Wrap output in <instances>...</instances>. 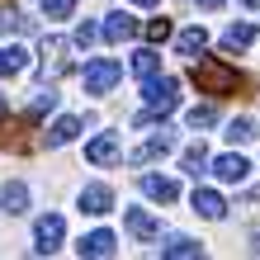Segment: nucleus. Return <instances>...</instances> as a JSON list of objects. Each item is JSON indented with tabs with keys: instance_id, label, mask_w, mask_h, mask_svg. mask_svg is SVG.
<instances>
[{
	"instance_id": "obj_26",
	"label": "nucleus",
	"mask_w": 260,
	"mask_h": 260,
	"mask_svg": "<svg viewBox=\"0 0 260 260\" xmlns=\"http://www.w3.org/2000/svg\"><path fill=\"white\" fill-rule=\"evenodd\" d=\"M227 137H232V142H251L255 123H251V118H232V123H227Z\"/></svg>"
},
{
	"instance_id": "obj_30",
	"label": "nucleus",
	"mask_w": 260,
	"mask_h": 260,
	"mask_svg": "<svg viewBox=\"0 0 260 260\" xmlns=\"http://www.w3.org/2000/svg\"><path fill=\"white\" fill-rule=\"evenodd\" d=\"M194 5H199V10H218L222 0H194Z\"/></svg>"
},
{
	"instance_id": "obj_17",
	"label": "nucleus",
	"mask_w": 260,
	"mask_h": 260,
	"mask_svg": "<svg viewBox=\"0 0 260 260\" xmlns=\"http://www.w3.org/2000/svg\"><path fill=\"white\" fill-rule=\"evenodd\" d=\"M76 133H81V118H57V123L43 133V142L48 147H67V142H76Z\"/></svg>"
},
{
	"instance_id": "obj_6",
	"label": "nucleus",
	"mask_w": 260,
	"mask_h": 260,
	"mask_svg": "<svg viewBox=\"0 0 260 260\" xmlns=\"http://www.w3.org/2000/svg\"><path fill=\"white\" fill-rule=\"evenodd\" d=\"M118 156H123V147H118L114 133H100V137H90V142H85V161L90 166H114Z\"/></svg>"
},
{
	"instance_id": "obj_1",
	"label": "nucleus",
	"mask_w": 260,
	"mask_h": 260,
	"mask_svg": "<svg viewBox=\"0 0 260 260\" xmlns=\"http://www.w3.org/2000/svg\"><path fill=\"white\" fill-rule=\"evenodd\" d=\"M142 95H147V109L137 114V123H151V118L180 109V81H175V76H147Z\"/></svg>"
},
{
	"instance_id": "obj_27",
	"label": "nucleus",
	"mask_w": 260,
	"mask_h": 260,
	"mask_svg": "<svg viewBox=\"0 0 260 260\" xmlns=\"http://www.w3.org/2000/svg\"><path fill=\"white\" fill-rule=\"evenodd\" d=\"M76 5H81V0H43V14H48V19H67Z\"/></svg>"
},
{
	"instance_id": "obj_2",
	"label": "nucleus",
	"mask_w": 260,
	"mask_h": 260,
	"mask_svg": "<svg viewBox=\"0 0 260 260\" xmlns=\"http://www.w3.org/2000/svg\"><path fill=\"white\" fill-rule=\"evenodd\" d=\"M189 76H194L199 90H208V95H227V90H237V67H227L222 57H204V52H199L194 67H189Z\"/></svg>"
},
{
	"instance_id": "obj_7",
	"label": "nucleus",
	"mask_w": 260,
	"mask_h": 260,
	"mask_svg": "<svg viewBox=\"0 0 260 260\" xmlns=\"http://www.w3.org/2000/svg\"><path fill=\"white\" fill-rule=\"evenodd\" d=\"M133 34H137V19H133V14H123V10L104 14V24H100V38H104V43H128Z\"/></svg>"
},
{
	"instance_id": "obj_11",
	"label": "nucleus",
	"mask_w": 260,
	"mask_h": 260,
	"mask_svg": "<svg viewBox=\"0 0 260 260\" xmlns=\"http://www.w3.org/2000/svg\"><path fill=\"white\" fill-rule=\"evenodd\" d=\"M62 71H67V38H48L43 43V76L57 81Z\"/></svg>"
},
{
	"instance_id": "obj_13",
	"label": "nucleus",
	"mask_w": 260,
	"mask_h": 260,
	"mask_svg": "<svg viewBox=\"0 0 260 260\" xmlns=\"http://www.w3.org/2000/svg\"><path fill=\"white\" fill-rule=\"evenodd\" d=\"M0 213H10V218L28 213V185H24V180H10V185L0 189Z\"/></svg>"
},
{
	"instance_id": "obj_4",
	"label": "nucleus",
	"mask_w": 260,
	"mask_h": 260,
	"mask_svg": "<svg viewBox=\"0 0 260 260\" xmlns=\"http://www.w3.org/2000/svg\"><path fill=\"white\" fill-rule=\"evenodd\" d=\"M62 237H67V222L57 218V213H43V218L34 222V251L38 255H52L57 246H62Z\"/></svg>"
},
{
	"instance_id": "obj_9",
	"label": "nucleus",
	"mask_w": 260,
	"mask_h": 260,
	"mask_svg": "<svg viewBox=\"0 0 260 260\" xmlns=\"http://www.w3.org/2000/svg\"><path fill=\"white\" fill-rule=\"evenodd\" d=\"M109 208H114V189H109V185H85V189H81V213L104 218Z\"/></svg>"
},
{
	"instance_id": "obj_16",
	"label": "nucleus",
	"mask_w": 260,
	"mask_h": 260,
	"mask_svg": "<svg viewBox=\"0 0 260 260\" xmlns=\"http://www.w3.org/2000/svg\"><path fill=\"white\" fill-rule=\"evenodd\" d=\"M204 48H208L204 24H194V28H185V34H175V52H180V57H199Z\"/></svg>"
},
{
	"instance_id": "obj_23",
	"label": "nucleus",
	"mask_w": 260,
	"mask_h": 260,
	"mask_svg": "<svg viewBox=\"0 0 260 260\" xmlns=\"http://www.w3.org/2000/svg\"><path fill=\"white\" fill-rule=\"evenodd\" d=\"M28 28H34V24H28L14 5H5V10H0V34H28Z\"/></svg>"
},
{
	"instance_id": "obj_21",
	"label": "nucleus",
	"mask_w": 260,
	"mask_h": 260,
	"mask_svg": "<svg viewBox=\"0 0 260 260\" xmlns=\"http://www.w3.org/2000/svg\"><path fill=\"white\" fill-rule=\"evenodd\" d=\"M133 71L142 76V81H147V76H156V71H161V57H156V48H137V52H133Z\"/></svg>"
},
{
	"instance_id": "obj_10",
	"label": "nucleus",
	"mask_w": 260,
	"mask_h": 260,
	"mask_svg": "<svg viewBox=\"0 0 260 260\" xmlns=\"http://www.w3.org/2000/svg\"><path fill=\"white\" fill-rule=\"evenodd\" d=\"M123 227L133 237H142V241H151V237H161V222L151 218L147 208H123Z\"/></svg>"
},
{
	"instance_id": "obj_22",
	"label": "nucleus",
	"mask_w": 260,
	"mask_h": 260,
	"mask_svg": "<svg viewBox=\"0 0 260 260\" xmlns=\"http://www.w3.org/2000/svg\"><path fill=\"white\" fill-rule=\"evenodd\" d=\"M251 43H255V28L251 24H232V28H227V34H222V48H251Z\"/></svg>"
},
{
	"instance_id": "obj_32",
	"label": "nucleus",
	"mask_w": 260,
	"mask_h": 260,
	"mask_svg": "<svg viewBox=\"0 0 260 260\" xmlns=\"http://www.w3.org/2000/svg\"><path fill=\"white\" fill-rule=\"evenodd\" d=\"M133 5H147V10H151V5H156V0H133Z\"/></svg>"
},
{
	"instance_id": "obj_3",
	"label": "nucleus",
	"mask_w": 260,
	"mask_h": 260,
	"mask_svg": "<svg viewBox=\"0 0 260 260\" xmlns=\"http://www.w3.org/2000/svg\"><path fill=\"white\" fill-rule=\"evenodd\" d=\"M118 76H123V67H118L114 57H95V62L81 71V85H85V95H109L118 85Z\"/></svg>"
},
{
	"instance_id": "obj_31",
	"label": "nucleus",
	"mask_w": 260,
	"mask_h": 260,
	"mask_svg": "<svg viewBox=\"0 0 260 260\" xmlns=\"http://www.w3.org/2000/svg\"><path fill=\"white\" fill-rule=\"evenodd\" d=\"M241 5H246V10H260V0H241Z\"/></svg>"
},
{
	"instance_id": "obj_8",
	"label": "nucleus",
	"mask_w": 260,
	"mask_h": 260,
	"mask_svg": "<svg viewBox=\"0 0 260 260\" xmlns=\"http://www.w3.org/2000/svg\"><path fill=\"white\" fill-rule=\"evenodd\" d=\"M213 175H218L222 185H241V180L251 175V161H246V156H237V151H227V156L213 161Z\"/></svg>"
},
{
	"instance_id": "obj_25",
	"label": "nucleus",
	"mask_w": 260,
	"mask_h": 260,
	"mask_svg": "<svg viewBox=\"0 0 260 260\" xmlns=\"http://www.w3.org/2000/svg\"><path fill=\"white\" fill-rule=\"evenodd\" d=\"M48 109H57V90L43 85L38 95H34V104H28V118H38V114H48Z\"/></svg>"
},
{
	"instance_id": "obj_24",
	"label": "nucleus",
	"mask_w": 260,
	"mask_h": 260,
	"mask_svg": "<svg viewBox=\"0 0 260 260\" xmlns=\"http://www.w3.org/2000/svg\"><path fill=\"white\" fill-rule=\"evenodd\" d=\"M185 123L189 128H213L218 123V109H213V104H194V109L185 114Z\"/></svg>"
},
{
	"instance_id": "obj_33",
	"label": "nucleus",
	"mask_w": 260,
	"mask_h": 260,
	"mask_svg": "<svg viewBox=\"0 0 260 260\" xmlns=\"http://www.w3.org/2000/svg\"><path fill=\"white\" fill-rule=\"evenodd\" d=\"M0 114H5V95H0Z\"/></svg>"
},
{
	"instance_id": "obj_14",
	"label": "nucleus",
	"mask_w": 260,
	"mask_h": 260,
	"mask_svg": "<svg viewBox=\"0 0 260 260\" xmlns=\"http://www.w3.org/2000/svg\"><path fill=\"white\" fill-rule=\"evenodd\" d=\"M142 194L156 199V204H171V199L180 194V185H175L171 175H142Z\"/></svg>"
},
{
	"instance_id": "obj_19",
	"label": "nucleus",
	"mask_w": 260,
	"mask_h": 260,
	"mask_svg": "<svg viewBox=\"0 0 260 260\" xmlns=\"http://www.w3.org/2000/svg\"><path fill=\"white\" fill-rule=\"evenodd\" d=\"M161 255H171V260H194V255H204V246L189 241V237H171V241L161 246Z\"/></svg>"
},
{
	"instance_id": "obj_20",
	"label": "nucleus",
	"mask_w": 260,
	"mask_h": 260,
	"mask_svg": "<svg viewBox=\"0 0 260 260\" xmlns=\"http://www.w3.org/2000/svg\"><path fill=\"white\" fill-rule=\"evenodd\" d=\"M204 166H208V151H204V142H194V147H185V151H180V171H185V175H199Z\"/></svg>"
},
{
	"instance_id": "obj_28",
	"label": "nucleus",
	"mask_w": 260,
	"mask_h": 260,
	"mask_svg": "<svg viewBox=\"0 0 260 260\" xmlns=\"http://www.w3.org/2000/svg\"><path fill=\"white\" fill-rule=\"evenodd\" d=\"M95 38H100V24H90V19H85V24H76V48H90Z\"/></svg>"
},
{
	"instance_id": "obj_5",
	"label": "nucleus",
	"mask_w": 260,
	"mask_h": 260,
	"mask_svg": "<svg viewBox=\"0 0 260 260\" xmlns=\"http://www.w3.org/2000/svg\"><path fill=\"white\" fill-rule=\"evenodd\" d=\"M175 151V128H161L156 137H147L137 151H128V166H147V161H161V156H171Z\"/></svg>"
},
{
	"instance_id": "obj_15",
	"label": "nucleus",
	"mask_w": 260,
	"mask_h": 260,
	"mask_svg": "<svg viewBox=\"0 0 260 260\" xmlns=\"http://www.w3.org/2000/svg\"><path fill=\"white\" fill-rule=\"evenodd\" d=\"M81 255H90V260H104V255H114V232H90V237H81V246H76Z\"/></svg>"
},
{
	"instance_id": "obj_29",
	"label": "nucleus",
	"mask_w": 260,
	"mask_h": 260,
	"mask_svg": "<svg viewBox=\"0 0 260 260\" xmlns=\"http://www.w3.org/2000/svg\"><path fill=\"white\" fill-rule=\"evenodd\" d=\"M171 38V19H151L147 24V43H166Z\"/></svg>"
},
{
	"instance_id": "obj_18",
	"label": "nucleus",
	"mask_w": 260,
	"mask_h": 260,
	"mask_svg": "<svg viewBox=\"0 0 260 260\" xmlns=\"http://www.w3.org/2000/svg\"><path fill=\"white\" fill-rule=\"evenodd\" d=\"M19 71H28V48H19V43L0 48V76H19Z\"/></svg>"
},
{
	"instance_id": "obj_12",
	"label": "nucleus",
	"mask_w": 260,
	"mask_h": 260,
	"mask_svg": "<svg viewBox=\"0 0 260 260\" xmlns=\"http://www.w3.org/2000/svg\"><path fill=\"white\" fill-rule=\"evenodd\" d=\"M194 213H199V218H208V222H222L227 218V199L213 194V189H194Z\"/></svg>"
}]
</instances>
